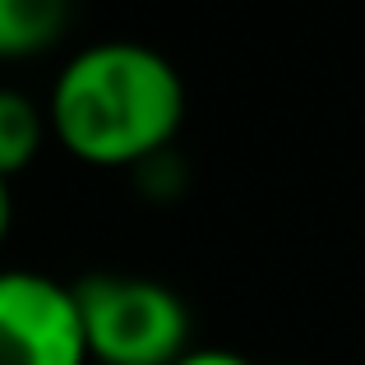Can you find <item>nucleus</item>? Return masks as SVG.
I'll list each match as a JSON object with an SVG mask.
<instances>
[{"instance_id": "nucleus-6", "label": "nucleus", "mask_w": 365, "mask_h": 365, "mask_svg": "<svg viewBox=\"0 0 365 365\" xmlns=\"http://www.w3.org/2000/svg\"><path fill=\"white\" fill-rule=\"evenodd\" d=\"M176 365H255V361L236 356V351H185Z\"/></svg>"}, {"instance_id": "nucleus-7", "label": "nucleus", "mask_w": 365, "mask_h": 365, "mask_svg": "<svg viewBox=\"0 0 365 365\" xmlns=\"http://www.w3.org/2000/svg\"><path fill=\"white\" fill-rule=\"evenodd\" d=\"M9 217H14V199H9V180H0V241L9 236Z\"/></svg>"}, {"instance_id": "nucleus-3", "label": "nucleus", "mask_w": 365, "mask_h": 365, "mask_svg": "<svg viewBox=\"0 0 365 365\" xmlns=\"http://www.w3.org/2000/svg\"><path fill=\"white\" fill-rule=\"evenodd\" d=\"M0 365H88L65 282L33 268L0 273Z\"/></svg>"}, {"instance_id": "nucleus-1", "label": "nucleus", "mask_w": 365, "mask_h": 365, "mask_svg": "<svg viewBox=\"0 0 365 365\" xmlns=\"http://www.w3.org/2000/svg\"><path fill=\"white\" fill-rule=\"evenodd\" d=\"M185 116L176 65L143 42H93L65 61L46 102V130L79 162L130 167L167 148Z\"/></svg>"}, {"instance_id": "nucleus-2", "label": "nucleus", "mask_w": 365, "mask_h": 365, "mask_svg": "<svg viewBox=\"0 0 365 365\" xmlns=\"http://www.w3.org/2000/svg\"><path fill=\"white\" fill-rule=\"evenodd\" d=\"M88 361L176 365L185 356L190 314L167 282L134 273H88L70 287Z\"/></svg>"}, {"instance_id": "nucleus-4", "label": "nucleus", "mask_w": 365, "mask_h": 365, "mask_svg": "<svg viewBox=\"0 0 365 365\" xmlns=\"http://www.w3.org/2000/svg\"><path fill=\"white\" fill-rule=\"evenodd\" d=\"M42 134H46V111L28 93L0 88V180H9L37 158Z\"/></svg>"}, {"instance_id": "nucleus-5", "label": "nucleus", "mask_w": 365, "mask_h": 365, "mask_svg": "<svg viewBox=\"0 0 365 365\" xmlns=\"http://www.w3.org/2000/svg\"><path fill=\"white\" fill-rule=\"evenodd\" d=\"M61 0H0V56H33L65 28Z\"/></svg>"}]
</instances>
